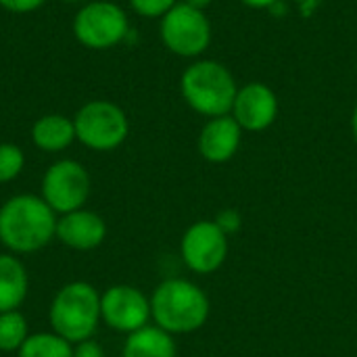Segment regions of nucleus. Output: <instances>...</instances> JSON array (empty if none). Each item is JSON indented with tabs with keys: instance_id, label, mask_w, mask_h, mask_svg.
I'll return each instance as SVG.
<instances>
[{
	"instance_id": "obj_1",
	"label": "nucleus",
	"mask_w": 357,
	"mask_h": 357,
	"mask_svg": "<svg viewBox=\"0 0 357 357\" xmlns=\"http://www.w3.org/2000/svg\"><path fill=\"white\" fill-rule=\"evenodd\" d=\"M59 215L38 195H15L0 205V243L13 255H29L56 238Z\"/></svg>"
},
{
	"instance_id": "obj_2",
	"label": "nucleus",
	"mask_w": 357,
	"mask_h": 357,
	"mask_svg": "<svg viewBox=\"0 0 357 357\" xmlns=\"http://www.w3.org/2000/svg\"><path fill=\"white\" fill-rule=\"evenodd\" d=\"M209 299L186 278H167L151 295V320L169 335H190L209 318Z\"/></svg>"
},
{
	"instance_id": "obj_3",
	"label": "nucleus",
	"mask_w": 357,
	"mask_h": 357,
	"mask_svg": "<svg viewBox=\"0 0 357 357\" xmlns=\"http://www.w3.org/2000/svg\"><path fill=\"white\" fill-rule=\"evenodd\" d=\"M48 322L71 345L90 341L100 324V293L86 280L63 284L48 307Z\"/></svg>"
},
{
	"instance_id": "obj_4",
	"label": "nucleus",
	"mask_w": 357,
	"mask_h": 357,
	"mask_svg": "<svg viewBox=\"0 0 357 357\" xmlns=\"http://www.w3.org/2000/svg\"><path fill=\"white\" fill-rule=\"evenodd\" d=\"M182 96L197 113L205 117H222L232 111L236 98V82L232 73L218 61H197L182 73Z\"/></svg>"
},
{
	"instance_id": "obj_5",
	"label": "nucleus",
	"mask_w": 357,
	"mask_h": 357,
	"mask_svg": "<svg viewBox=\"0 0 357 357\" xmlns=\"http://www.w3.org/2000/svg\"><path fill=\"white\" fill-rule=\"evenodd\" d=\"M75 138L90 151L109 153L121 146L130 134V121L121 107L109 100L86 102L73 117Z\"/></svg>"
},
{
	"instance_id": "obj_6",
	"label": "nucleus",
	"mask_w": 357,
	"mask_h": 357,
	"mask_svg": "<svg viewBox=\"0 0 357 357\" xmlns=\"http://www.w3.org/2000/svg\"><path fill=\"white\" fill-rule=\"evenodd\" d=\"M130 31V21L126 10L107 0L88 2L82 6L73 19L75 40L92 50H107L117 46Z\"/></svg>"
},
{
	"instance_id": "obj_7",
	"label": "nucleus",
	"mask_w": 357,
	"mask_h": 357,
	"mask_svg": "<svg viewBox=\"0 0 357 357\" xmlns=\"http://www.w3.org/2000/svg\"><path fill=\"white\" fill-rule=\"evenodd\" d=\"M40 197L56 215L82 209L90 197L88 169L73 159L54 161L42 176Z\"/></svg>"
},
{
	"instance_id": "obj_8",
	"label": "nucleus",
	"mask_w": 357,
	"mask_h": 357,
	"mask_svg": "<svg viewBox=\"0 0 357 357\" xmlns=\"http://www.w3.org/2000/svg\"><path fill=\"white\" fill-rule=\"evenodd\" d=\"M161 40L178 56H199L211 42V23L203 10L178 2L161 17Z\"/></svg>"
},
{
	"instance_id": "obj_9",
	"label": "nucleus",
	"mask_w": 357,
	"mask_h": 357,
	"mask_svg": "<svg viewBox=\"0 0 357 357\" xmlns=\"http://www.w3.org/2000/svg\"><path fill=\"white\" fill-rule=\"evenodd\" d=\"M100 322L132 335L151 322V299L132 284H113L100 293Z\"/></svg>"
},
{
	"instance_id": "obj_10",
	"label": "nucleus",
	"mask_w": 357,
	"mask_h": 357,
	"mask_svg": "<svg viewBox=\"0 0 357 357\" xmlns=\"http://www.w3.org/2000/svg\"><path fill=\"white\" fill-rule=\"evenodd\" d=\"M180 255L188 270L197 274H213L228 257V236L215 222H195L182 236Z\"/></svg>"
},
{
	"instance_id": "obj_11",
	"label": "nucleus",
	"mask_w": 357,
	"mask_h": 357,
	"mask_svg": "<svg viewBox=\"0 0 357 357\" xmlns=\"http://www.w3.org/2000/svg\"><path fill=\"white\" fill-rule=\"evenodd\" d=\"M230 113L243 130L261 132L274 123L278 115V98L270 86L261 82H251L238 88Z\"/></svg>"
},
{
	"instance_id": "obj_12",
	"label": "nucleus",
	"mask_w": 357,
	"mask_h": 357,
	"mask_svg": "<svg viewBox=\"0 0 357 357\" xmlns=\"http://www.w3.org/2000/svg\"><path fill=\"white\" fill-rule=\"evenodd\" d=\"M56 238L73 251H94L107 238V222L90 209H75L56 220Z\"/></svg>"
},
{
	"instance_id": "obj_13",
	"label": "nucleus",
	"mask_w": 357,
	"mask_h": 357,
	"mask_svg": "<svg viewBox=\"0 0 357 357\" xmlns=\"http://www.w3.org/2000/svg\"><path fill=\"white\" fill-rule=\"evenodd\" d=\"M243 128L232 115L211 117L199 134V153L209 163L230 161L241 146Z\"/></svg>"
},
{
	"instance_id": "obj_14",
	"label": "nucleus",
	"mask_w": 357,
	"mask_h": 357,
	"mask_svg": "<svg viewBox=\"0 0 357 357\" xmlns=\"http://www.w3.org/2000/svg\"><path fill=\"white\" fill-rule=\"evenodd\" d=\"M29 293V274L13 253H0V312L19 310Z\"/></svg>"
},
{
	"instance_id": "obj_15",
	"label": "nucleus",
	"mask_w": 357,
	"mask_h": 357,
	"mask_svg": "<svg viewBox=\"0 0 357 357\" xmlns=\"http://www.w3.org/2000/svg\"><path fill=\"white\" fill-rule=\"evenodd\" d=\"M31 140L44 153H61L69 149L73 140H77L73 119L59 113L42 115L31 126Z\"/></svg>"
},
{
	"instance_id": "obj_16",
	"label": "nucleus",
	"mask_w": 357,
	"mask_h": 357,
	"mask_svg": "<svg viewBox=\"0 0 357 357\" xmlns=\"http://www.w3.org/2000/svg\"><path fill=\"white\" fill-rule=\"evenodd\" d=\"M178 347L174 335L165 333L163 328L149 324L132 335H128L121 357H176Z\"/></svg>"
},
{
	"instance_id": "obj_17",
	"label": "nucleus",
	"mask_w": 357,
	"mask_h": 357,
	"mask_svg": "<svg viewBox=\"0 0 357 357\" xmlns=\"http://www.w3.org/2000/svg\"><path fill=\"white\" fill-rule=\"evenodd\" d=\"M19 357H71L73 345L65 341L54 331L50 333H31L21 349L17 351Z\"/></svg>"
},
{
	"instance_id": "obj_18",
	"label": "nucleus",
	"mask_w": 357,
	"mask_h": 357,
	"mask_svg": "<svg viewBox=\"0 0 357 357\" xmlns=\"http://www.w3.org/2000/svg\"><path fill=\"white\" fill-rule=\"evenodd\" d=\"M29 335L31 333H29L27 320L19 310L0 312V351L2 354H17Z\"/></svg>"
},
{
	"instance_id": "obj_19",
	"label": "nucleus",
	"mask_w": 357,
	"mask_h": 357,
	"mask_svg": "<svg viewBox=\"0 0 357 357\" xmlns=\"http://www.w3.org/2000/svg\"><path fill=\"white\" fill-rule=\"evenodd\" d=\"M25 167V155L17 144L0 142V184H8Z\"/></svg>"
},
{
	"instance_id": "obj_20",
	"label": "nucleus",
	"mask_w": 357,
	"mask_h": 357,
	"mask_svg": "<svg viewBox=\"0 0 357 357\" xmlns=\"http://www.w3.org/2000/svg\"><path fill=\"white\" fill-rule=\"evenodd\" d=\"M130 4L138 15L146 19H157V17L167 15L178 2L176 0H130Z\"/></svg>"
},
{
	"instance_id": "obj_21",
	"label": "nucleus",
	"mask_w": 357,
	"mask_h": 357,
	"mask_svg": "<svg viewBox=\"0 0 357 357\" xmlns=\"http://www.w3.org/2000/svg\"><path fill=\"white\" fill-rule=\"evenodd\" d=\"M213 222L220 226V230H222L226 236L236 234V232L241 230V226H243V218H241V213H238L236 209H224V211H220V213L215 215Z\"/></svg>"
},
{
	"instance_id": "obj_22",
	"label": "nucleus",
	"mask_w": 357,
	"mask_h": 357,
	"mask_svg": "<svg viewBox=\"0 0 357 357\" xmlns=\"http://www.w3.org/2000/svg\"><path fill=\"white\" fill-rule=\"evenodd\" d=\"M46 0H0V6L10 10V13H31L40 8Z\"/></svg>"
},
{
	"instance_id": "obj_23",
	"label": "nucleus",
	"mask_w": 357,
	"mask_h": 357,
	"mask_svg": "<svg viewBox=\"0 0 357 357\" xmlns=\"http://www.w3.org/2000/svg\"><path fill=\"white\" fill-rule=\"evenodd\" d=\"M71 357H107L102 345H98L94 339L90 341H82L77 345H73V356Z\"/></svg>"
},
{
	"instance_id": "obj_24",
	"label": "nucleus",
	"mask_w": 357,
	"mask_h": 357,
	"mask_svg": "<svg viewBox=\"0 0 357 357\" xmlns=\"http://www.w3.org/2000/svg\"><path fill=\"white\" fill-rule=\"evenodd\" d=\"M243 2L251 8H268L276 4V0H243Z\"/></svg>"
},
{
	"instance_id": "obj_25",
	"label": "nucleus",
	"mask_w": 357,
	"mask_h": 357,
	"mask_svg": "<svg viewBox=\"0 0 357 357\" xmlns=\"http://www.w3.org/2000/svg\"><path fill=\"white\" fill-rule=\"evenodd\" d=\"M186 4H190V6H195V8H199V10H203V8H207L213 0H184Z\"/></svg>"
},
{
	"instance_id": "obj_26",
	"label": "nucleus",
	"mask_w": 357,
	"mask_h": 357,
	"mask_svg": "<svg viewBox=\"0 0 357 357\" xmlns=\"http://www.w3.org/2000/svg\"><path fill=\"white\" fill-rule=\"evenodd\" d=\"M351 132H354V138H356L357 144V107L354 109V115H351Z\"/></svg>"
},
{
	"instance_id": "obj_27",
	"label": "nucleus",
	"mask_w": 357,
	"mask_h": 357,
	"mask_svg": "<svg viewBox=\"0 0 357 357\" xmlns=\"http://www.w3.org/2000/svg\"><path fill=\"white\" fill-rule=\"evenodd\" d=\"M67 2H82V0H67Z\"/></svg>"
}]
</instances>
